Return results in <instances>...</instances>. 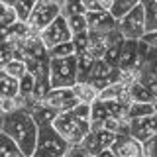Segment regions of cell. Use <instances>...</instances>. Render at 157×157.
<instances>
[{
    "instance_id": "1",
    "label": "cell",
    "mask_w": 157,
    "mask_h": 157,
    "mask_svg": "<svg viewBox=\"0 0 157 157\" xmlns=\"http://www.w3.org/2000/svg\"><path fill=\"white\" fill-rule=\"evenodd\" d=\"M2 132L16 141V145L22 149V153L26 157H32L36 153L39 128L28 110H16L12 114H6Z\"/></svg>"
},
{
    "instance_id": "2",
    "label": "cell",
    "mask_w": 157,
    "mask_h": 157,
    "mask_svg": "<svg viewBox=\"0 0 157 157\" xmlns=\"http://www.w3.org/2000/svg\"><path fill=\"white\" fill-rule=\"evenodd\" d=\"M53 128L69 145H78L90 132V106L78 104L69 112L57 114Z\"/></svg>"
},
{
    "instance_id": "3",
    "label": "cell",
    "mask_w": 157,
    "mask_h": 157,
    "mask_svg": "<svg viewBox=\"0 0 157 157\" xmlns=\"http://www.w3.org/2000/svg\"><path fill=\"white\" fill-rule=\"evenodd\" d=\"M49 82L51 88H73L78 82L77 55L49 61Z\"/></svg>"
},
{
    "instance_id": "4",
    "label": "cell",
    "mask_w": 157,
    "mask_h": 157,
    "mask_svg": "<svg viewBox=\"0 0 157 157\" xmlns=\"http://www.w3.org/2000/svg\"><path fill=\"white\" fill-rule=\"evenodd\" d=\"M69 145L53 126H41L37 134V145L36 153L37 157H65L69 151Z\"/></svg>"
},
{
    "instance_id": "5",
    "label": "cell",
    "mask_w": 157,
    "mask_h": 157,
    "mask_svg": "<svg viewBox=\"0 0 157 157\" xmlns=\"http://www.w3.org/2000/svg\"><path fill=\"white\" fill-rule=\"evenodd\" d=\"M118 32L126 39H134V41H140L147 33L145 12H144V8H141V4H137L132 12H128L124 18L118 20Z\"/></svg>"
},
{
    "instance_id": "6",
    "label": "cell",
    "mask_w": 157,
    "mask_h": 157,
    "mask_svg": "<svg viewBox=\"0 0 157 157\" xmlns=\"http://www.w3.org/2000/svg\"><path fill=\"white\" fill-rule=\"evenodd\" d=\"M43 45L47 47V51L55 45H61V43H67V41H73V32L69 28V22L65 16H57L49 26L39 33Z\"/></svg>"
},
{
    "instance_id": "7",
    "label": "cell",
    "mask_w": 157,
    "mask_h": 157,
    "mask_svg": "<svg viewBox=\"0 0 157 157\" xmlns=\"http://www.w3.org/2000/svg\"><path fill=\"white\" fill-rule=\"evenodd\" d=\"M57 16H61V4H49L37 0V6L33 8L32 16L28 20V26L32 28V32L41 33Z\"/></svg>"
},
{
    "instance_id": "8",
    "label": "cell",
    "mask_w": 157,
    "mask_h": 157,
    "mask_svg": "<svg viewBox=\"0 0 157 157\" xmlns=\"http://www.w3.org/2000/svg\"><path fill=\"white\" fill-rule=\"evenodd\" d=\"M43 104L53 108L57 114H61V112H69L75 106H78V100L73 88H51L49 94L43 98Z\"/></svg>"
},
{
    "instance_id": "9",
    "label": "cell",
    "mask_w": 157,
    "mask_h": 157,
    "mask_svg": "<svg viewBox=\"0 0 157 157\" xmlns=\"http://www.w3.org/2000/svg\"><path fill=\"white\" fill-rule=\"evenodd\" d=\"M110 149L116 157H144L145 155V145L141 141H137L134 136H118Z\"/></svg>"
},
{
    "instance_id": "10",
    "label": "cell",
    "mask_w": 157,
    "mask_h": 157,
    "mask_svg": "<svg viewBox=\"0 0 157 157\" xmlns=\"http://www.w3.org/2000/svg\"><path fill=\"white\" fill-rule=\"evenodd\" d=\"M86 24H88V32H102V33H108L118 28V20L108 10L86 12Z\"/></svg>"
},
{
    "instance_id": "11",
    "label": "cell",
    "mask_w": 157,
    "mask_h": 157,
    "mask_svg": "<svg viewBox=\"0 0 157 157\" xmlns=\"http://www.w3.org/2000/svg\"><path fill=\"white\" fill-rule=\"evenodd\" d=\"M130 136H134L137 141L145 145L153 136H157V114L141 118V120H134L130 126Z\"/></svg>"
},
{
    "instance_id": "12",
    "label": "cell",
    "mask_w": 157,
    "mask_h": 157,
    "mask_svg": "<svg viewBox=\"0 0 157 157\" xmlns=\"http://www.w3.org/2000/svg\"><path fill=\"white\" fill-rule=\"evenodd\" d=\"M118 69L120 71H134V69H140V57H137V41L134 39H126L124 47H122L120 53V63H118ZM141 71V69H140Z\"/></svg>"
},
{
    "instance_id": "13",
    "label": "cell",
    "mask_w": 157,
    "mask_h": 157,
    "mask_svg": "<svg viewBox=\"0 0 157 157\" xmlns=\"http://www.w3.org/2000/svg\"><path fill=\"white\" fill-rule=\"evenodd\" d=\"M73 92H75L78 104H86V106H92L100 98V88L90 81H78L73 86Z\"/></svg>"
},
{
    "instance_id": "14",
    "label": "cell",
    "mask_w": 157,
    "mask_h": 157,
    "mask_svg": "<svg viewBox=\"0 0 157 157\" xmlns=\"http://www.w3.org/2000/svg\"><path fill=\"white\" fill-rule=\"evenodd\" d=\"M108 43H110V32L102 33V32H88V45L86 51L90 53L94 59H104L108 51Z\"/></svg>"
},
{
    "instance_id": "15",
    "label": "cell",
    "mask_w": 157,
    "mask_h": 157,
    "mask_svg": "<svg viewBox=\"0 0 157 157\" xmlns=\"http://www.w3.org/2000/svg\"><path fill=\"white\" fill-rule=\"evenodd\" d=\"M29 114H32V118L36 120L37 128H41V126H53V122H55V118H57V112L53 110V108L45 106L43 102H39V104L33 106L32 110H29Z\"/></svg>"
},
{
    "instance_id": "16",
    "label": "cell",
    "mask_w": 157,
    "mask_h": 157,
    "mask_svg": "<svg viewBox=\"0 0 157 157\" xmlns=\"http://www.w3.org/2000/svg\"><path fill=\"white\" fill-rule=\"evenodd\" d=\"M49 61L51 59H26L28 73L36 81H49Z\"/></svg>"
},
{
    "instance_id": "17",
    "label": "cell",
    "mask_w": 157,
    "mask_h": 157,
    "mask_svg": "<svg viewBox=\"0 0 157 157\" xmlns=\"http://www.w3.org/2000/svg\"><path fill=\"white\" fill-rule=\"evenodd\" d=\"M108 116H110V112H108V104L102 102V100H96L94 104L90 106V130L92 132L102 130V122H104Z\"/></svg>"
},
{
    "instance_id": "18",
    "label": "cell",
    "mask_w": 157,
    "mask_h": 157,
    "mask_svg": "<svg viewBox=\"0 0 157 157\" xmlns=\"http://www.w3.org/2000/svg\"><path fill=\"white\" fill-rule=\"evenodd\" d=\"M20 94V81L0 71V98H16Z\"/></svg>"
},
{
    "instance_id": "19",
    "label": "cell",
    "mask_w": 157,
    "mask_h": 157,
    "mask_svg": "<svg viewBox=\"0 0 157 157\" xmlns=\"http://www.w3.org/2000/svg\"><path fill=\"white\" fill-rule=\"evenodd\" d=\"M130 96H132V102H145V104H155L157 102L155 96L151 94V90L147 88V85L141 78L130 86Z\"/></svg>"
},
{
    "instance_id": "20",
    "label": "cell",
    "mask_w": 157,
    "mask_h": 157,
    "mask_svg": "<svg viewBox=\"0 0 157 157\" xmlns=\"http://www.w3.org/2000/svg\"><path fill=\"white\" fill-rule=\"evenodd\" d=\"M157 114V106L155 104H145V102H132L130 108H128V118L132 122L134 120H141V118L153 116Z\"/></svg>"
},
{
    "instance_id": "21",
    "label": "cell",
    "mask_w": 157,
    "mask_h": 157,
    "mask_svg": "<svg viewBox=\"0 0 157 157\" xmlns=\"http://www.w3.org/2000/svg\"><path fill=\"white\" fill-rule=\"evenodd\" d=\"M0 157H26V155L16 145V141L2 132L0 134Z\"/></svg>"
},
{
    "instance_id": "22",
    "label": "cell",
    "mask_w": 157,
    "mask_h": 157,
    "mask_svg": "<svg viewBox=\"0 0 157 157\" xmlns=\"http://www.w3.org/2000/svg\"><path fill=\"white\" fill-rule=\"evenodd\" d=\"M96 59L90 55L88 51L77 53V65H78V81H86L88 75L92 71V65H94Z\"/></svg>"
},
{
    "instance_id": "23",
    "label": "cell",
    "mask_w": 157,
    "mask_h": 157,
    "mask_svg": "<svg viewBox=\"0 0 157 157\" xmlns=\"http://www.w3.org/2000/svg\"><path fill=\"white\" fill-rule=\"evenodd\" d=\"M36 6H37V0H18V4L14 6L16 16H18V22L28 24V20H29V16H32V12H33Z\"/></svg>"
},
{
    "instance_id": "24",
    "label": "cell",
    "mask_w": 157,
    "mask_h": 157,
    "mask_svg": "<svg viewBox=\"0 0 157 157\" xmlns=\"http://www.w3.org/2000/svg\"><path fill=\"white\" fill-rule=\"evenodd\" d=\"M47 53H49V59H65V57H75L77 49H75V43L73 41H67V43L51 47Z\"/></svg>"
},
{
    "instance_id": "25",
    "label": "cell",
    "mask_w": 157,
    "mask_h": 157,
    "mask_svg": "<svg viewBox=\"0 0 157 157\" xmlns=\"http://www.w3.org/2000/svg\"><path fill=\"white\" fill-rule=\"evenodd\" d=\"M63 16V14H61ZM69 28H71L73 36H81V33H88V24H86V14H77V16L67 18Z\"/></svg>"
},
{
    "instance_id": "26",
    "label": "cell",
    "mask_w": 157,
    "mask_h": 157,
    "mask_svg": "<svg viewBox=\"0 0 157 157\" xmlns=\"http://www.w3.org/2000/svg\"><path fill=\"white\" fill-rule=\"evenodd\" d=\"M137 4H140V0H116L110 12H112V16L116 20H120V18H124L128 12H132Z\"/></svg>"
},
{
    "instance_id": "27",
    "label": "cell",
    "mask_w": 157,
    "mask_h": 157,
    "mask_svg": "<svg viewBox=\"0 0 157 157\" xmlns=\"http://www.w3.org/2000/svg\"><path fill=\"white\" fill-rule=\"evenodd\" d=\"M4 73H8L10 77L14 78H22L24 75H28V67H26V61H22V59H10L6 63V67H4Z\"/></svg>"
},
{
    "instance_id": "28",
    "label": "cell",
    "mask_w": 157,
    "mask_h": 157,
    "mask_svg": "<svg viewBox=\"0 0 157 157\" xmlns=\"http://www.w3.org/2000/svg\"><path fill=\"white\" fill-rule=\"evenodd\" d=\"M61 14L65 18L69 16H77V14H86L85 8H82L81 0H65V2L61 4Z\"/></svg>"
},
{
    "instance_id": "29",
    "label": "cell",
    "mask_w": 157,
    "mask_h": 157,
    "mask_svg": "<svg viewBox=\"0 0 157 157\" xmlns=\"http://www.w3.org/2000/svg\"><path fill=\"white\" fill-rule=\"evenodd\" d=\"M33 88H36V78L28 73V75H24L20 78V94L18 96H24V98L33 96Z\"/></svg>"
},
{
    "instance_id": "30",
    "label": "cell",
    "mask_w": 157,
    "mask_h": 157,
    "mask_svg": "<svg viewBox=\"0 0 157 157\" xmlns=\"http://www.w3.org/2000/svg\"><path fill=\"white\" fill-rule=\"evenodd\" d=\"M92 132V130H90ZM96 134V140H98V145H100V149L104 151V149H110L112 145H114V141H116V134H112V132H108V130H98L94 132Z\"/></svg>"
},
{
    "instance_id": "31",
    "label": "cell",
    "mask_w": 157,
    "mask_h": 157,
    "mask_svg": "<svg viewBox=\"0 0 157 157\" xmlns=\"http://www.w3.org/2000/svg\"><path fill=\"white\" fill-rule=\"evenodd\" d=\"M81 145L85 147V149H86L90 155H98V153L102 151V149H100V145H98V140H96V134H94V132H88L86 137L82 140V144H81Z\"/></svg>"
},
{
    "instance_id": "32",
    "label": "cell",
    "mask_w": 157,
    "mask_h": 157,
    "mask_svg": "<svg viewBox=\"0 0 157 157\" xmlns=\"http://www.w3.org/2000/svg\"><path fill=\"white\" fill-rule=\"evenodd\" d=\"M65 157H90V153L78 144V145H71V147H69V151H67Z\"/></svg>"
},
{
    "instance_id": "33",
    "label": "cell",
    "mask_w": 157,
    "mask_h": 157,
    "mask_svg": "<svg viewBox=\"0 0 157 157\" xmlns=\"http://www.w3.org/2000/svg\"><path fill=\"white\" fill-rule=\"evenodd\" d=\"M12 57H14V51H10V49H6V47L0 45V71H4L6 63H8Z\"/></svg>"
},
{
    "instance_id": "34",
    "label": "cell",
    "mask_w": 157,
    "mask_h": 157,
    "mask_svg": "<svg viewBox=\"0 0 157 157\" xmlns=\"http://www.w3.org/2000/svg\"><path fill=\"white\" fill-rule=\"evenodd\" d=\"M81 4L85 8V12H98V10H102L98 0H81Z\"/></svg>"
},
{
    "instance_id": "35",
    "label": "cell",
    "mask_w": 157,
    "mask_h": 157,
    "mask_svg": "<svg viewBox=\"0 0 157 157\" xmlns=\"http://www.w3.org/2000/svg\"><path fill=\"white\" fill-rule=\"evenodd\" d=\"M145 153L151 157H157V136H153L149 141L145 144Z\"/></svg>"
},
{
    "instance_id": "36",
    "label": "cell",
    "mask_w": 157,
    "mask_h": 157,
    "mask_svg": "<svg viewBox=\"0 0 157 157\" xmlns=\"http://www.w3.org/2000/svg\"><path fill=\"white\" fill-rule=\"evenodd\" d=\"M141 39H144V41H145V43H149V45H151V47H153V49H157V32H151V33H145V36H144V37H141Z\"/></svg>"
},
{
    "instance_id": "37",
    "label": "cell",
    "mask_w": 157,
    "mask_h": 157,
    "mask_svg": "<svg viewBox=\"0 0 157 157\" xmlns=\"http://www.w3.org/2000/svg\"><path fill=\"white\" fill-rule=\"evenodd\" d=\"M114 2H116V0H98V4L102 6V10H108V12L112 10V6H114Z\"/></svg>"
},
{
    "instance_id": "38",
    "label": "cell",
    "mask_w": 157,
    "mask_h": 157,
    "mask_svg": "<svg viewBox=\"0 0 157 157\" xmlns=\"http://www.w3.org/2000/svg\"><path fill=\"white\" fill-rule=\"evenodd\" d=\"M96 157H116V155L112 153V149H104V151H100Z\"/></svg>"
},
{
    "instance_id": "39",
    "label": "cell",
    "mask_w": 157,
    "mask_h": 157,
    "mask_svg": "<svg viewBox=\"0 0 157 157\" xmlns=\"http://www.w3.org/2000/svg\"><path fill=\"white\" fill-rule=\"evenodd\" d=\"M2 4H6V6H10V8H14L18 4V0H0Z\"/></svg>"
},
{
    "instance_id": "40",
    "label": "cell",
    "mask_w": 157,
    "mask_h": 157,
    "mask_svg": "<svg viewBox=\"0 0 157 157\" xmlns=\"http://www.w3.org/2000/svg\"><path fill=\"white\" fill-rule=\"evenodd\" d=\"M8 8H10V6H6V4H2V2H0V20H2V16L8 12Z\"/></svg>"
},
{
    "instance_id": "41",
    "label": "cell",
    "mask_w": 157,
    "mask_h": 157,
    "mask_svg": "<svg viewBox=\"0 0 157 157\" xmlns=\"http://www.w3.org/2000/svg\"><path fill=\"white\" fill-rule=\"evenodd\" d=\"M39 2H49V4H61V0H39Z\"/></svg>"
},
{
    "instance_id": "42",
    "label": "cell",
    "mask_w": 157,
    "mask_h": 157,
    "mask_svg": "<svg viewBox=\"0 0 157 157\" xmlns=\"http://www.w3.org/2000/svg\"><path fill=\"white\" fill-rule=\"evenodd\" d=\"M2 126H4V116L0 114V134H2Z\"/></svg>"
},
{
    "instance_id": "43",
    "label": "cell",
    "mask_w": 157,
    "mask_h": 157,
    "mask_svg": "<svg viewBox=\"0 0 157 157\" xmlns=\"http://www.w3.org/2000/svg\"><path fill=\"white\" fill-rule=\"evenodd\" d=\"M144 157H151V155H147V153H145V155H144Z\"/></svg>"
},
{
    "instance_id": "44",
    "label": "cell",
    "mask_w": 157,
    "mask_h": 157,
    "mask_svg": "<svg viewBox=\"0 0 157 157\" xmlns=\"http://www.w3.org/2000/svg\"><path fill=\"white\" fill-rule=\"evenodd\" d=\"M90 157H96V155H90Z\"/></svg>"
},
{
    "instance_id": "45",
    "label": "cell",
    "mask_w": 157,
    "mask_h": 157,
    "mask_svg": "<svg viewBox=\"0 0 157 157\" xmlns=\"http://www.w3.org/2000/svg\"><path fill=\"white\" fill-rule=\"evenodd\" d=\"M32 157H37V155H32Z\"/></svg>"
},
{
    "instance_id": "46",
    "label": "cell",
    "mask_w": 157,
    "mask_h": 157,
    "mask_svg": "<svg viewBox=\"0 0 157 157\" xmlns=\"http://www.w3.org/2000/svg\"><path fill=\"white\" fill-rule=\"evenodd\" d=\"M0 102H2V98H0Z\"/></svg>"
}]
</instances>
